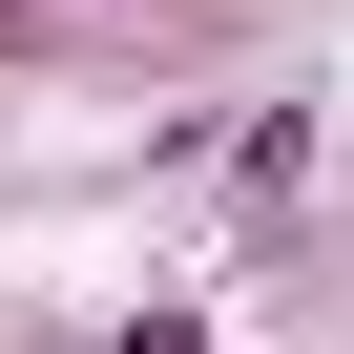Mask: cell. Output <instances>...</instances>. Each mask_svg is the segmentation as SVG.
I'll return each mask as SVG.
<instances>
[{
	"instance_id": "1",
	"label": "cell",
	"mask_w": 354,
	"mask_h": 354,
	"mask_svg": "<svg viewBox=\"0 0 354 354\" xmlns=\"http://www.w3.org/2000/svg\"><path fill=\"white\" fill-rule=\"evenodd\" d=\"M125 354H209V313H125Z\"/></svg>"
}]
</instances>
